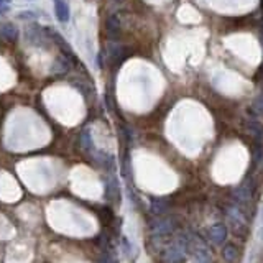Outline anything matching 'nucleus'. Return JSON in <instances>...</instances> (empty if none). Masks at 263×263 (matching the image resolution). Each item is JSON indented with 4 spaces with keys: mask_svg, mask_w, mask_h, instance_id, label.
<instances>
[{
    "mask_svg": "<svg viewBox=\"0 0 263 263\" xmlns=\"http://www.w3.org/2000/svg\"><path fill=\"white\" fill-rule=\"evenodd\" d=\"M168 209V204L165 199H153L152 201V210L155 214H163L166 212Z\"/></svg>",
    "mask_w": 263,
    "mask_h": 263,
    "instance_id": "nucleus-10",
    "label": "nucleus"
},
{
    "mask_svg": "<svg viewBox=\"0 0 263 263\" xmlns=\"http://www.w3.org/2000/svg\"><path fill=\"white\" fill-rule=\"evenodd\" d=\"M81 140H83V146L86 150H89L90 146H92V143H90V139H89V132H84L83 137H81Z\"/></svg>",
    "mask_w": 263,
    "mask_h": 263,
    "instance_id": "nucleus-11",
    "label": "nucleus"
},
{
    "mask_svg": "<svg viewBox=\"0 0 263 263\" xmlns=\"http://www.w3.org/2000/svg\"><path fill=\"white\" fill-rule=\"evenodd\" d=\"M105 196L109 197L110 201H117L119 199V186H117V183H115V181H110V183H107Z\"/></svg>",
    "mask_w": 263,
    "mask_h": 263,
    "instance_id": "nucleus-9",
    "label": "nucleus"
},
{
    "mask_svg": "<svg viewBox=\"0 0 263 263\" xmlns=\"http://www.w3.org/2000/svg\"><path fill=\"white\" fill-rule=\"evenodd\" d=\"M222 257H224V260H227L228 263H234L237 260V257H239V250H237L235 245L228 244L222 250Z\"/></svg>",
    "mask_w": 263,
    "mask_h": 263,
    "instance_id": "nucleus-7",
    "label": "nucleus"
},
{
    "mask_svg": "<svg viewBox=\"0 0 263 263\" xmlns=\"http://www.w3.org/2000/svg\"><path fill=\"white\" fill-rule=\"evenodd\" d=\"M54 14H56V18L63 23H66L70 20V7L64 0H54Z\"/></svg>",
    "mask_w": 263,
    "mask_h": 263,
    "instance_id": "nucleus-4",
    "label": "nucleus"
},
{
    "mask_svg": "<svg viewBox=\"0 0 263 263\" xmlns=\"http://www.w3.org/2000/svg\"><path fill=\"white\" fill-rule=\"evenodd\" d=\"M25 38L30 41V43H35V45H43V40H45V35H43V28L36 27V25H30L25 32Z\"/></svg>",
    "mask_w": 263,
    "mask_h": 263,
    "instance_id": "nucleus-2",
    "label": "nucleus"
},
{
    "mask_svg": "<svg viewBox=\"0 0 263 263\" xmlns=\"http://www.w3.org/2000/svg\"><path fill=\"white\" fill-rule=\"evenodd\" d=\"M107 35L110 40H117L120 35V18L119 15H110L107 20Z\"/></svg>",
    "mask_w": 263,
    "mask_h": 263,
    "instance_id": "nucleus-3",
    "label": "nucleus"
},
{
    "mask_svg": "<svg viewBox=\"0 0 263 263\" xmlns=\"http://www.w3.org/2000/svg\"><path fill=\"white\" fill-rule=\"evenodd\" d=\"M8 10L7 5H0V14H5V12Z\"/></svg>",
    "mask_w": 263,
    "mask_h": 263,
    "instance_id": "nucleus-12",
    "label": "nucleus"
},
{
    "mask_svg": "<svg viewBox=\"0 0 263 263\" xmlns=\"http://www.w3.org/2000/svg\"><path fill=\"white\" fill-rule=\"evenodd\" d=\"M208 235L215 245H221L227 239V227L224 224H214V226H210Z\"/></svg>",
    "mask_w": 263,
    "mask_h": 263,
    "instance_id": "nucleus-1",
    "label": "nucleus"
},
{
    "mask_svg": "<svg viewBox=\"0 0 263 263\" xmlns=\"http://www.w3.org/2000/svg\"><path fill=\"white\" fill-rule=\"evenodd\" d=\"M8 2V0H0V3H7Z\"/></svg>",
    "mask_w": 263,
    "mask_h": 263,
    "instance_id": "nucleus-13",
    "label": "nucleus"
},
{
    "mask_svg": "<svg viewBox=\"0 0 263 263\" xmlns=\"http://www.w3.org/2000/svg\"><path fill=\"white\" fill-rule=\"evenodd\" d=\"M17 35H18V28L14 23H8V21L0 23V36H3L8 41H14Z\"/></svg>",
    "mask_w": 263,
    "mask_h": 263,
    "instance_id": "nucleus-5",
    "label": "nucleus"
},
{
    "mask_svg": "<svg viewBox=\"0 0 263 263\" xmlns=\"http://www.w3.org/2000/svg\"><path fill=\"white\" fill-rule=\"evenodd\" d=\"M248 128H250V132H252L253 139L257 140V143L263 145V127H262V123H258L257 120H250Z\"/></svg>",
    "mask_w": 263,
    "mask_h": 263,
    "instance_id": "nucleus-6",
    "label": "nucleus"
},
{
    "mask_svg": "<svg viewBox=\"0 0 263 263\" xmlns=\"http://www.w3.org/2000/svg\"><path fill=\"white\" fill-rule=\"evenodd\" d=\"M165 260L170 263H183L184 262V255L179 248H170L165 255Z\"/></svg>",
    "mask_w": 263,
    "mask_h": 263,
    "instance_id": "nucleus-8",
    "label": "nucleus"
}]
</instances>
